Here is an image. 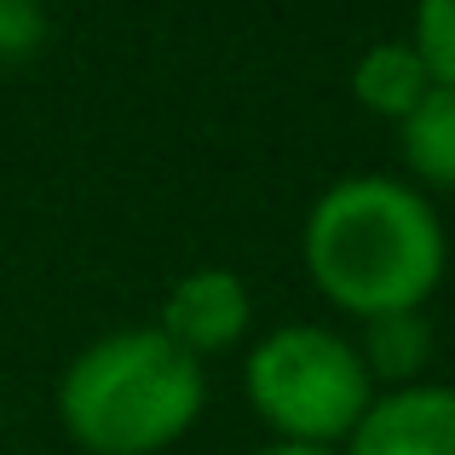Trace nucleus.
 <instances>
[{
  "mask_svg": "<svg viewBox=\"0 0 455 455\" xmlns=\"http://www.w3.org/2000/svg\"><path fill=\"white\" fill-rule=\"evenodd\" d=\"M202 357L162 329H116L92 340L58 380L64 433L92 455H156L202 415Z\"/></svg>",
  "mask_w": 455,
  "mask_h": 455,
  "instance_id": "nucleus-2",
  "label": "nucleus"
},
{
  "mask_svg": "<svg viewBox=\"0 0 455 455\" xmlns=\"http://www.w3.org/2000/svg\"><path fill=\"white\" fill-rule=\"evenodd\" d=\"M357 357H363L369 380L415 387V375H421L427 357H433V334H427L421 311H392V317H369Z\"/></svg>",
  "mask_w": 455,
  "mask_h": 455,
  "instance_id": "nucleus-8",
  "label": "nucleus"
},
{
  "mask_svg": "<svg viewBox=\"0 0 455 455\" xmlns=\"http://www.w3.org/2000/svg\"><path fill=\"white\" fill-rule=\"evenodd\" d=\"M346 455H455V387H392L352 427Z\"/></svg>",
  "mask_w": 455,
  "mask_h": 455,
  "instance_id": "nucleus-4",
  "label": "nucleus"
},
{
  "mask_svg": "<svg viewBox=\"0 0 455 455\" xmlns=\"http://www.w3.org/2000/svg\"><path fill=\"white\" fill-rule=\"evenodd\" d=\"M41 41V12L29 0H0V58H23Z\"/></svg>",
  "mask_w": 455,
  "mask_h": 455,
  "instance_id": "nucleus-10",
  "label": "nucleus"
},
{
  "mask_svg": "<svg viewBox=\"0 0 455 455\" xmlns=\"http://www.w3.org/2000/svg\"><path fill=\"white\" fill-rule=\"evenodd\" d=\"M248 403L283 433V444H317L352 438L363 410L375 403L363 357L346 334L317 329V323H283L248 352L243 369Z\"/></svg>",
  "mask_w": 455,
  "mask_h": 455,
  "instance_id": "nucleus-3",
  "label": "nucleus"
},
{
  "mask_svg": "<svg viewBox=\"0 0 455 455\" xmlns=\"http://www.w3.org/2000/svg\"><path fill=\"white\" fill-rule=\"evenodd\" d=\"M248 317H254V300H248L243 277L225 266H196L167 289V306H162L156 329L173 346H185L190 357H202V352H225V346L243 340Z\"/></svg>",
  "mask_w": 455,
  "mask_h": 455,
  "instance_id": "nucleus-5",
  "label": "nucleus"
},
{
  "mask_svg": "<svg viewBox=\"0 0 455 455\" xmlns=\"http://www.w3.org/2000/svg\"><path fill=\"white\" fill-rule=\"evenodd\" d=\"M410 46L421 52L433 87H455V0H415Z\"/></svg>",
  "mask_w": 455,
  "mask_h": 455,
  "instance_id": "nucleus-9",
  "label": "nucleus"
},
{
  "mask_svg": "<svg viewBox=\"0 0 455 455\" xmlns=\"http://www.w3.org/2000/svg\"><path fill=\"white\" fill-rule=\"evenodd\" d=\"M352 92L363 110L387 116V122H403L415 104L433 92V76H427L421 52L410 41H375L352 69Z\"/></svg>",
  "mask_w": 455,
  "mask_h": 455,
  "instance_id": "nucleus-6",
  "label": "nucleus"
},
{
  "mask_svg": "<svg viewBox=\"0 0 455 455\" xmlns=\"http://www.w3.org/2000/svg\"><path fill=\"white\" fill-rule=\"evenodd\" d=\"M306 271L352 317L421 311L444 277V225L433 202L387 173H352L306 213Z\"/></svg>",
  "mask_w": 455,
  "mask_h": 455,
  "instance_id": "nucleus-1",
  "label": "nucleus"
},
{
  "mask_svg": "<svg viewBox=\"0 0 455 455\" xmlns=\"http://www.w3.org/2000/svg\"><path fill=\"white\" fill-rule=\"evenodd\" d=\"M403 162L421 185L455 190V87H433L410 116L398 122Z\"/></svg>",
  "mask_w": 455,
  "mask_h": 455,
  "instance_id": "nucleus-7",
  "label": "nucleus"
},
{
  "mask_svg": "<svg viewBox=\"0 0 455 455\" xmlns=\"http://www.w3.org/2000/svg\"><path fill=\"white\" fill-rule=\"evenodd\" d=\"M259 455H334V450H317V444H271V450H259Z\"/></svg>",
  "mask_w": 455,
  "mask_h": 455,
  "instance_id": "nucleus-11",
  "label": "nucleus"
}]
</instances>
